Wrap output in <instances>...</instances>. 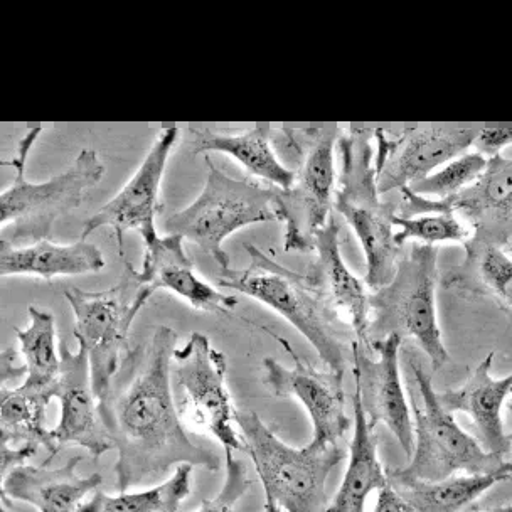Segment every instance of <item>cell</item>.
Listing matches in <instances>:
<instances>
[{"mask_svg": "<svg viewBox=\"0 0 512 512\" xmlns=\"http://www.w3.org/2000/svg\"><path fill=\"white\" fill-rule=\"evenodd\" d=\"M177 332L155 329L150 344L127 351L113 383L103 422L117 450L118 492L167 475L172 467L191 464L216 472L218 455L192 442L172 393V359Z\"/></svg>", "mask_w": 512, "mask_h": 512, "instance_id": "1", "label": "cell"}, {"mask_svg": "<svg viewBox=\"0 0 512 512\" xmlns=\"http://www.w3.org/2000/svg\"><path fill=\"white\" fill-rule=\"evenodd\" d=\"M250 265L245 270H221L218 285L246 295L282 315L297 329L334 373H346L352 342L351 327L326 304L305 273L283 267L267 251L246 245Z\"/></svg>", "mask_w": 512, "mask_h": 512, "instance_id": "2", "label": "cell"}, {"mask_svg": "<svg viewBox=\"0 0 512 512\" xmlns=\"http://www.w3.org/2000/svg\"><path fill=\"white\" fill-rule=\"evenodd\" d=\"M43 134V127L29 128L17 144V154L2 166L12 167L16 176L0 194L2 240L12 245H32L48 240L58 219L80 208L86 192L102 181V159L95 149H83L68 169L48 181L27 179V159Z\"/></svg>", "mask_w": 512, "mask_h": 512, "instance_id": "3", "label": "cell"}, {"mask_svg": "<svg viewBox=\"0 0 512 512\" xmlns=\"http://www.w3.org/2000/svg\"><path fill=\"white\" fill-rule=\"evenodd\" d=\"M373 137L374 130L368 128H351L339 135L337 149L342 169L334 194V209L346 219L363 246L364 282L378 290L395 275L401 260V246L395 240V206L381 201L379 194L371 145Z\"/></svg>", "mask_w": 512, "mask_h": 512, "instance_id": "4", "label": "cell"}, {"mask_svg": "<svg viewBox=\"0 0 512 512\" xmlns=\"http://www.w3.org/2000/svg\"><path fill=\"white\" fill-rule=\"evenodd\" d=\"M339 128H282L273 135L275 150L297 159L295 181L277 189V209L285 226L283 250L315 251L320 230L331 219L337 189L336 154Z\"/></svg>", "mask_w": 512, "mask_h": 512, "instance_id": "5", "label": "cell"}, {"mask_svg": "<svg viewBox=\"0 0 512 512\" xmlns=\"http://www.w3.org/2000/svg\"><path fill=\"white\" fill-rule=\"evenodd\" d=\"M235 423L255 464L265 497L283 512H327V480L346 459L337 443L290 447L253 411H236Z\"/></svg>", "mask_w": 512, "mask_h": 512, "instance_id": "6", "label": "cell"}, {"mask_svg": "<svg viewBox=\"0 0 512 512\" xmlns=\"http://www.w3.org/2000/svg\"><path fill=\"white\" fill-rule=\"evenodd\" d=\"M123 273L112 288L86 292L71 287L64 292L75 314V337L90 359L91 383L102 418L107 413L113 381L122 368V352L135 317L154 292L140 280L139 270L125 256Z\"/></svg>", "mask_w": 512, "mask_h": 512, "instance_id": "7", "label": "cell"}, {"mask_svg": "<svg viewBox=\"0 0 512 512\" xmlns=\"http://www.w3.org/2000/svg\"><path fill=\"white\" fill-rule=\"evenodd\" d=\"M208 160V179L194 203L172 213L164 223L167 235H177L213 258L219 270L230 268L224 241L251 224L280 221L277 187L248 179H233Z\"/></svg>", "mask_w": 512, "mask_h": 512, "instance_id": "8", "label": "cell"}, {"mask_svg": "<svg viewBox=\"0 0 512 512\" xmlns=\"http://www.w3.org/2000/svg\"><path fill=\"white\" fill-rule=\"evenodd\" d=\"M437 260V246L413 243L410 253L401 256L390 283L369 297V342L393 334L403 341L410 337L422 347L435 371L448 363L435 307Z\"/></svg>", "mask_w": 512, "mask_h": 512, "instance_id": "9", "label": "cell"}, {"mask_svg": "<svg viewBox=\"0 0 512 512\" xmlns=\"http://www.w3.org/2000/svg\"><path fill=\"white\" fill-rule=\"evenodd\" d=\"M413 388L420 405L411 398V416L415 430V450L410 464L391 469L408 479L440 482L454 477L457 472L467 475L492 474L506 464L499 455L489 454L474 437L457 425L433 390L432 378L423 369L416 354L408 358Z\"/></svg>", "mask_w": 512, "mask_h": 512, "instance_id": "10", "label": "cell"}, {"mask_svg": "<svg viewBox=\"0 0 512 512\" xmlns=\"http://www.w3.org/2000/svg\"><path fill=\"white\" fill-rule=\"evenodd\" d=\"M226 371V356L199 332L191 334L186 344L174 351L172 374L182 391L181 418L216 438L224 457H230L245 450V442L236 427L238 410L226 386Z\"/></svg>", "mask_w": 512, "mask_h": 512, "instance_id": "11", "label": "cell"}, {"mask_svg": "<svg viewBox=\"0 0 512 512\" xmlns=\"http://www.w3.org/2000/svg\"><path fill=\"white\" fill-rule=\"evenodd\" d=\"M400 192L401 218L459 213L474 230L469 240L499 248L512 240V157H491L477 181L447 199L423 198L410 187Z\"/></svg>", "mask_w": 512, "mask_h": 512, "instance_id": "12", "label": "cell"}, {"mask_svg": "<svg viewBox=\"0 0 512 512\" xmlns=\"http://www.w3.org/2000/svg\"><path fill=\"white\" fill-rule=\"evenodd\" d=\"M479 134L477 128L425 127L401 132L374 130L378 152L374 166L379 194L401 191L467 154Z\"/></svg>", "mask_w": 512, "mask_h": 512, "instance_id": "13", "label": "cell"}, {"mask_svg": "<svg viewBox=\"0 0 512 512\" xmlns=\"http://www.w3.org/2000/svg\"><path fill=\"white\" fill-rule=\"evenodd\" d=\"M181 139V130L177 127L162 128L154 144L150 145L149 152L140 162L134 176L128 179L127 184L103 206L96 211L81 233V240H88L95 231L102 228H112L117 238L120 258L125 256L123 238L127 231H137L142 241L159 235L155 228V218L162 211L160 206V192L162 181L166 174L167 162L172 150Z\"/></svg>", "mask_w": 512, "mask_h": 512, "instance_id": "14", "label": "cell"}, {"mask_svg": "<svg viewBox=\"0 0 512 512\" xmlns=\"http://www.w3.org/2000/svg\"><path fill=\"white\" fill-rule=\"evenodd\" d=\"M401 346L403 339L396 334L383 341L371 342V349L358 341L352 342V374L361 391L369 427L374 430L378 423H384L400 442L406 457L411 459L415 450V430L401 383Z\"/></svg>", "mask_w": 512, "mask_h": 512, "instance_id": "15", "label": "cell"}, {"mask_svg": "<svg viewBox=\"0 0 512 512\" xmlns=\"http://www.w3.org/2000/svg\"><path fill=\"white\" fill-rule=\"evenodd\" d=\"M280 346L294 361L292 368H285L273 358H265L262 363L263 383L275 396H290L304 406L314 427V442L337 443L349 428L351 418L344 411V374L331 369L319 371L300 359L292 344L270 332Z\"/></svg>", "mask_w": 512, "mask_h": 512, "instance_id": "16", "label": "cell"}, {"mask_svg": "<svg viewBox=\"0 0 512 512\" xmlns=\"http://www.w3.org/2000/svg\"><path fill=\"white\" fill-rule=\"evenodd\" d=\"M61 373L56 384V398L61 406V418L53 437L59 450L64 445H78L100 459L115 450L107 425L91 383L90 359L85 349L71 351L66 341L59 342Z\"/></svg>", "mask_w": 512, "mask_h": 512, "instance_id": "17", "label": "cell"}, {"mask_svg": "<svg viewBox=\"0 0 512 512\" xmlns=\"http://www.w3.org/2000/svg\"><path fill=\"white\" fill-rule=\"evenodd\" d=\"M314 262L305 273L315 292L326 300V304L351 327L354 339L371 349L369 324H371V304L364 283L347 268L341 253L339 224L331 216L324 230H320L315 240Z\"/></svg>", "mask_w": 512, "mask_h": 512, "instance_id": "18", "label": "cell"}, {"mask_svg": "<svg viewBox=\"0 0 512 512\" xmlns=\"http://www.w3.org/2000/svg\"><path fill=\"white\" fill-rule=\"evenodd\" d=\"M140 280L152 290H169L201 312L231 314L238 305L233 295L221 294L211 283L199 277L184 250V238L155 235L144 241V260Z\"/></svg>", "mask_w": 512, "mask_h": 512, "instance_id": "19", "label": "cell"}, {"mask_svg": "<svg viewBox=\"0 0 512 512\" xmlns=\"http://www.w3.org/2000/svg\"><path fill=\"white\" fill-rule=\"evenodd\" d=\"M80 455H75L61 467L21 465L2 477V502H26L39 512H78L83 499L102 486V475L81 477L76 467L81 464Z\"/></svg>", "mask_w": 512, "mask_h": 512, "instance_id": "20", "label": "cell"}, {"mask_svg": "<svg viewBox=\"0 0 512 512\" xmlns=\"http://www.w3.org/2000/svg\"><path fill=\"white\" fill-rule=\"evenodd\" d=\"M492 363L494 352H489L464 386L438 393V400L448 413H467L474 423L475 440L480 447L504 459V455L511 452L512 443L504 432L501 410L507 396L512 393V373L506 378L494 379L491 376Z\"/></svg>", "mask_w": 512, "mask_h": 512, "instance_id": "21", "label": "cell"}, {"mask_svg": "<svg viewBox=\"0 0 512 512\" xmlns=\"http://www.w3.org/2000/svg\"><path fill=\"white\" fill-rule=\"evenodd\" d=\"M103 268L102 250L86 240L71 245H59L49 240L32 245H12L0 240V277L22 275L51 282L53 278L102 272Z\"/></svg>", "mask_w": 512, "mask_h": 512, "instance_id": "22", "label": "cell"}, {"mask_svg": "<svg viewBox=\"0 0 512 512\" xmlns=\"http://www.w3.org/2000/svg\"><path fill=\"white\" fill-rule=\"evenodd\" d=\"M192 154L219 152L230 155L250 176L260 177L277 189H288L295 181L294 169L285 166L273 145V128L268 125L240 132L198 130Z\"/></svg>", "mask_w": 512, "mask_h": 512, "instance_id": "23", "label": "cell"}, {"mask_svg": "<svg viewBox=\"0 0 512 512\" xmlns=\"http://www.w3.org/2000/svg\"><path fill=\"white\" fill-rule=\"evenodd\" d=\"M352 411L354 435L349 447V465L341 489L329 504L327 512H364L369 494L388 486L386 470L379 464L378 443L373 428L369 427L368 416L364 413L358 386L352 395Z\"/></svg>", "mask_w": 512, "mask_h": 512, "instance_id": "24", "label": "cell"}, {"mask_svg": "<svg viewBox=\"0 0 512 512\" xmlns=\"http://www.w3.org/2000/svg\"><path fill=\"white\" fill-rule=\"evenodd\" d=\"M386 477L415 512H460L484 492L512 479V462H506L492 474L450 477L440 482L408 479L391 469L386 470Z\"/></svg>", "mask_w": 512, "mask_h": 512, "instance_id": "25", "label": "cell"}, {"mask_svg": "<svg viewBox=\"0 0 512 512\" xmlns=\"http://www.w3.org/2000/svg\"><path fill=\"white\" fill-rule=\"evenodd\" d=\"M53 396L27 390L19 384L14 390L0 388V452L21 448H46L51 462L59 448L53 430L46 428V413Z\"/></svg>", "mask_w": 512, "mask_h": 512, "instance_id": "26", "label": "cell"}, {"mask_svg": "<svg viewBox=\"0 0 512 512\" xmlns=\"http://www.w3.org/2000/svg\"><path fill=\"white\" fill-rule=\"evenodd\" d=\"M464 262L443 278L445 287L494 300L512 319V258L494 245L467 240Z\"/></svg>", "mask_w": 512, "mask_h": 512, "instance_id": "27", "label": "cell"}, {"mask_svg": "<svg viewBox=\"0 0 512 512\" xmlns=\"http://www.w3.org/2000/svg\"><path fill=\"white\" fill-rule=\"evenodd\" d=\"M29 326L14 329L21 342L26 364V379L22 386L56 398V384L61 373V354L56 346V319L49 310L29 307Z\"/></svg>", "mask_w": 512, "mask_h": 512, "instance_id": "28", "label": "cell"}, {"mask_svg": "<svg viewBox=\"0 0 512 512\" xmlns=\"http://www.w3.org/2000/svg\"><path fill=\"white\" fill-rule=\"evenodd\" d=\"M192 467L194 465H179L166 482L147 491L120 492L118 496L95 491L78 512H177L182 502L191 496Z\"/></svg>", "mask_w": 512, "mask_h": 512, "instance_id": "29", "label": "cell"}, {"mask_svg": "<svg viewBox=\"0 0 512 512\" xmlns=\"http://www.w3.org/2000/svg\"><path fill=\"white\" fill-rule=\"evenodd\" d=\"M486 155L479 152H467L457 159L450 160L448 164L433 172L427 179L411 184V191L430 199H447L459 194L469 187L472 182L479 179L480 174L486 171Z\"/></svg>", "mask_w": 512, "mask_h": 512, "instance_id": "30", "label": "cell"}, {"mask_svg": "<svg viewBox=\"0 0 512 512\" xmlns=\"http://www.w3.org/2000/svg\"><path fill=\"white\" fill-rule=\"evenodd\" d=\"M396 231L395 240L398 245H405V241H422V245L435 243H465L470 233L464 224L460 223L455 214H422L413 218H401L396 214L393 219Z\"/></svg>", "mask_w": 512, "mask_h": 512, "instance_id": "31", "label": "cell"}, {"mask_svg": "<svg viewBox=\"0 0 512 512\" xmlns=\"http://www.w3.org/2000/svg\"><path fill=\"white\" fill-rule=\"evenodd\" d=\"M251 480L248 477L246 465L235 455L226 457V475L218 496L203 502L198 512H235V506L245 497L250 489Z\"/></svg>", "mask_w": 512, "mask_h": 512, "instance_id": "32", "label": "cell"}, {"mask_svg": "<svg viewBox=\"0 0 512 512\" xmlns=\"http://www.w3.org/2000/svg\"><path fill=\"white\" fill-rule=\"evenodd\" d=\"M512 145V127L482 128L475 137V152L486 155L487 159L501 154L504 147Z\"/></svg>", "mask_w": 512, "mask_h": 512, "instance_id": "33", "label": "cell"}, {"mask_svg": "<svg viewBox=\"0 0 512 512\" xmlns=\"http://www.w3.org/2000/svg\"><path fill=\"white\" fill-rule=\"evenodd\" d=\"M17 358H19V354L16 349H11V347L4 349L0 354V388L6 386L7 381H11V379H26V364H17Z\"/></svg>", "mask_w": 512, "mask_h": 512, "instance_id": "34", "label": "cell"}, {"mask_svg": "<svg viewBox=\"0 0 512 512\" xmlns=\"http://www.w3.org/2000/svg\"><path fill=\"white\" fill-rule=\"evenodd\" d=\"M373 512H415L413 507L388 484L378 494Z\"/></svg>", "mask_w": 512, "mask_h": 512, "instance_id": "35", "label": "cell"}, {"mask_svg": "<svg viewBox=\"0 0 512 512\" xmlns=\"http://www.w3.org/2000/svg\"><path fill=\"white\" fill-rule=\"evenodd\" d=\"M263 512H283L278 506L277 502L272 501V499H268L265 497V506H263Z\"/></svg>", "mask_w": 512, "mask_h": 512, "instance_id": "36", "label": "cell"}, {"mask_svg": "<svg viewBox=\"0 0 512 512\" xmlns=\"http://www.w3.org/2000/svg\"><path fill=\"white\" fill-rule=\"evenodd\" d=\"M486 512H512V506L496 507V509H491V511Z\"/></svg>", "mask_w": 512, "mask_h": 512, "instance_id": "37", "label": "cell"}, {"mask_svg": "<svg viewBox=\"0 0 512 512\" xmlns=\"http://www.w3.org/2000/svg\"><path fill=\"white\" fill-rule=\"evenodd\" d=\"M507 411H509V418H511V433H509V440H511L512 443V400L509 405H507Z\"/></svg>", "mask_w": 512, "mask_h": 512, "instance_id": "38", "label": "cell"}, {"mask_svg": "<svg viewBox=\"0 0 512 512\" xmlns=\"http://www.w3.org/2000/svg\"><path fill=\"white\" fill-rule=\"evenodd\" d=\"M2 512H7L6 509H2Z\"/></svg>", "mask_w": 512, "mask_h": 512, "instance_id": "39", "label": "cell"}]
</instances>
